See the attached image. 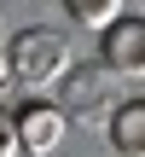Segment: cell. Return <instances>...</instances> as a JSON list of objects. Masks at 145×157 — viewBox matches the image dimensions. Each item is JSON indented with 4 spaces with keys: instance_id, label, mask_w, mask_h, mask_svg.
<instances>
[{
    "instance_id": "obj_1",
    "label": "cell",
    "mask_w": 145,
    "mask_h": 157,
    "mask_svg": "<svg viewBox=\"0 0 145 157\" xmlns=\"http://www.w3.org/2000/svg\"><path fill=\"white\" fill-rule=\"evenodd\" d=\"M6 70H12L17 87L41 93V87H52V82L70 70V41H64L58 29H46V23H29V29H17V35L6 41Z\"/></svg>"
},
{
    "instance_id": "obj_2",
    "label": "cell",
    "mask_w": 145,
    "mask_h": 157,
    "mask_svg": "<svg viewBox=\"0 0 145 157\" xmlns=\"http://www.w3.org/2000/svg\"><path fill=\"white\" fill-rule=\"evenodd\" d=\"M12 128H17L23 157H52L64 146V134H70V117H64L52 99H23V105L12 111Z\"/></svg>"
},
{
    "instance_id": "obj_3",
    "label": "cell",
    "mask_w": 145,
    "mask_h": 157,
    "mask_svg": "<svg viewBox=\"0 0 145 157\" xmlns=\"http://www.w3.org/2000/svg\"><path fill=\"white\" fill-rule=\"evenodd\" d=\"M99 58L110 76H145V12H122L99 35Z\"/></svg>"
},
{
    "instance_id": "obj_4",
    "label": "cell",
    "mask_w": 145,
    "mask_h": 157,
    "mask_svg": "<svg viewBox=\"0 0 145 157\" xmlns=\"http://www.w3.org/2000/svg\"><path fill=\"white\" fill-rule=\"evenodd\" d=\"M110 151L116 157H145V99H122L110 111Z\"/></svg>"
},
{
    "instance_id": "obj_5",
    "label": "cell",
    "mask_w": 145,
    "mask_h": 157,
    "mask_svg": "<svg viewBox=\"0 0 145 157\" xmlns=\"http://www.w3.org/2000/svg\"><path fill=\"white\" fill-rule=\"evenodd\" d=\"M122 6H128V0H64L70 23H81V29H93V35H105V29L122 17Z\"/></svg>"
},
{
    "instance_id": "obj_6",
    "label": "cell",
    "mask_w": 145,
    "mask_h": 157,
    "mask_svg": "<svg viewBox=\"0 0 145 157\" xmlns=\"http://www.w3.org/2000/svg\"><path fill=\"white\" fill-rule=\"evenodd\" d=\"M0 157H23V146H17V128H12V111L0 105Z\"/></svg>"
},
{
    "instance_id": "obj_7",
    "label": "cell",
    "mask_w": 145,
    "mask_h": 157,
    "mask_svg": "<svg viewBox=\"0 0 145 157\" xmlns=\"http://www.w3.org/2000/svg\"><path fill=\"white\" fill-rule=\"evenodd\" d=\"M6 82H12V70H6V47H0V87H6Z\"/></svg>"
}]
</instances>
